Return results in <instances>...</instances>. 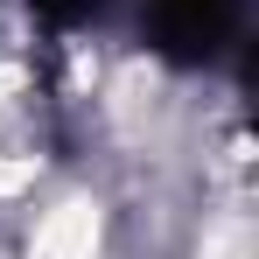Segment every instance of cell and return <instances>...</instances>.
<instances>
[{
	"instance_id": "1",
	"label": "cell",
	"mask_w": 259,
	"mask_h": 259,
	"mask_svg": "<svg viewBox=\"0 0 259 259\" xmlns=\"http://www.w3.org/2000/svg\"><path fill=\"white\" fill-rule=\"evenodd\" d=\"M126 210L112 189L84 175H49L28 196V217L14 231V259H112L119 252Z\"/></svg>"
}]
</instances>
